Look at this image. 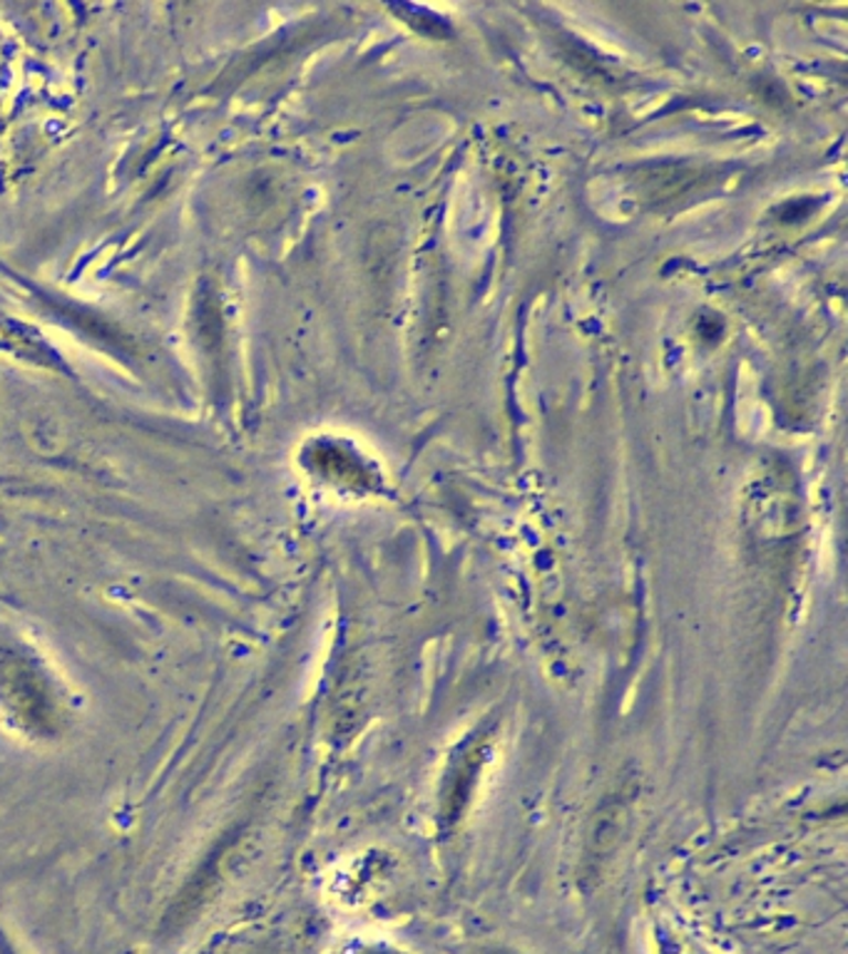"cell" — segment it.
Here are the masks:
<instances>
[{
  "instance_id": "6da1fadb",
  "label": "cell",
  "mask_w": 848,
  "mask_h": 954,
  "mask_svg": "<svg viewBox=\"0 0 848 954\" xmlns=\"http://www.w3.org/2000/svg\"><path fill=\"white\" fill-rule=\"evenodd\" d=\"M43 671L21 651L3 649L0 654V701L23 723V729L47 731L53 723V696Z\"/></svg>"
},
{
  "instance_id": "7a4b0ae2",
  "label": "cell",
  "mask_w": 848,
  "mask_h": 954,
  "mask_svg": "<svg viewBox=\"0 0 848 954\" xmlns=\"http://www.w3.org/2000/svg\"><path fill=\"white\" fill-rule=\"evenodd\" d=\"M0 954H15V952H11V950H8V947H6V944H0Z\"/></svg>"
}]
</instances>
